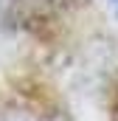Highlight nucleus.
<instances>
[{"mask_svg": "<svg viewBox=\"0 0 118 121\" xmlns=\"http://www.w3.org/2000/svg\"><path fill=\"white\" fill-rule=\"evenodd\" d=\"M110 3H113V6H115V9H118V0H110Z\"/></svg>", "mask_w": 118, "mask_h": 121, "instance_id": "f257e3e1", "label": "nucleus"}]
</instances>
